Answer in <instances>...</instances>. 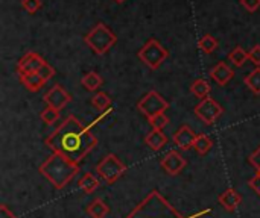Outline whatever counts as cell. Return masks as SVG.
<instances>
[{
    "label": "cell",
    "instance_id": "cell-3",
    "mask_svg": "<svg viewBox=\"0 0 260 218\" xmlns=\"http://www.w3.org/2000/svg\"><path fill=\"white\" fill-rule=\"evenodd\" d=\"M125 218H187L178 212L157 190L146 194V197L134 206Z\"/></svg>",
    "mask_w": 260,
    "mask_h": 218
},
{
    "label": "cell",
    "instance_id": "cell-32",
    "mask_svg": "<svg viewBox=\"0 0 260 218\" xmlns=\"http://www.w3.org/2000/svg\"><path fill=\"white\" fill-rule=\"evenodd\" d=\"M241 5H242L248 12H256L260 8V0H241Z\"/></svg>",
    "mask_w": 260,
    "mask_h": 218
},
{
    "label": "cell",
    "instance_id": "cell-12",
    "mask_svg": "<svg viewBox=\"0 0 260 218\" xmlns=\"http://www.w3.org/2000/svg\"><path fill=\"white\" fill-rule=\"evenodd\" d=\"M174 143L181 149V150H190L193 149V144H195V140H197V135L195 132L190 129V126L187 124H183L175 134H174Z\"/></svg>",
    "mask_w": 260,
    "mask_h": 218
},
{
    "label": "cell",
    "instance_id": "cell-15",
    "mask_svg": "<svg viewBox=\"0 0 260 218\" xmlns=\"http://www.w3.org/2000/svg\"><path fill=\"white\" fill-rule=\"evenodd\" d=\"M168 143V137L161 132V130H157V129H152L149 134H146L145 137V144L152 149L154 152H158L161 150Z\"/></svg>",
    "mask_w": 260,
    "mask_h": 218
},
{
    "label": "cell",
    "instance_id": "cell-9",
    "mask_svg": "<svg viewBox=\"0 0 260 218\" xmlns=\"http://www.w3.org/2000/svg\"><path fill=\"white\" fill-rule=\"evenodd\" d=\"M43 100H44V103H46L47 106L61 111L67 103H70L72 97H70V94H69L61 85H53V86L44 94Z\"/></svg>",
    "mask_w": 260,
    "mask_h": 218
},
{
    "label": "cell",
    "instance_id": "cell-35",
    "mask_svg": "<svg viewBox=\"0 0 260 218\" xmlns=\"http://www.w3.org/2000/svg\"><path fill=\"white\" fill-rule=\"evenodd\" d=\"M114 2H117V3H123L125 0H114Z\"/></svg>",
    "mask_w": 260,
    "mask_h": 218
},
{
    "label": "cell",
    "instance_id": "cell-5",
    "mask_svg": "<svg viewBox=\"0 0 260 218\" xmlns=\"http://www.w3.org/2000/svg\"><path fill=\"white\" fill-rule=\"evenodd\" d=\"M96 171L107 182V185H113L117 182L119 178H122L125 175L126 165L116 155L110 153L96 165Z\"/></svg>",
    "mask_w": 260,
    "mask_h": 218
},
{
    "label": "cell",
    "instance_id": "cell-11",
    "mask_svg": "<svg viewBox=\"0 0 260 218\" xmlns=\"http://www.w3.org/2000/svg\"><path fill=\"white\" fill-rule=\"evenodd\" d=\"M46 64V61L35 52H27L17 64V71L18 74H26V73H38L40 68Z\"/></svg>",
    "mask_w": 260,
    "mask_h": 218
},
{
    "label": "cell",
    "instance_id": "cell-23",
    "mask_svg": "<svg viewBox=\"0 0 260 218\" xmlns=\"http://www.w3.org/2000/svg\"><path fill=\"white\" fill-rule=\"evenodd\" d=\"M229 59L236 65V67H242L247 61H250V55L248 52H245L242 47H235L230 53H229Z\"/></svg>",
    "mask_w": 260,
    "mask_h": 218
},
{
    "label": "cell",
    "instance_id": "cell-13",
    "mask_svg": "<svg viewBox=\"0 0 260 218\" xmlns=\"http://www.w3.org/2000/svg\"><path fill=\"white\" fill-rule=\"evenodd\" d=\"M210 77L221 86L227 85L233 77H235V71L224 62L221 61L219 64H216L212 70H210Z\"/></svg>",
    "mask_w": 260,
    "mask_h": 218
},
{
    "label": "cell",
    "instance_id": "cell-34",
    "mask_svg": "<svg viewBox=\"0 0 260 218\" xmlns=\"http://www.w3.org/2000/svg\"><path fill=\"white\" fill-rule=\"evenodd\" d=\"M0 218H17V217H15V214H12V212L8 209V206H6V205H2V206H0Z\"/></svg>",
    "mask_w": 260,
    "mask_h": 218
},
{
    "label": "cell",
    "instance_id": "cell-10",
    "mask_svg": "<svg viewBox=\"0 0 260 218\" xmlns=\"http://www.w3.org/2000/svg\"><path fill=\"white\" fill-rule=\"evenodd\" d=\"M160 165H161V168H163L168 175L177 176V175H180V173L186 168L187 161H186L178 152L171 150V152H168V153L161 158Z\"/></svg>",
    "mask_w": 260,
    "mask_h": 218
},
{
    "label": "cell",
    "instance_id": "cell-2",
    "mask_svg": "<svg viewBox=\"0 0 260 218\" xmlns=\"http://www.w3.org/2000/svg\"><path fill=\"white\" fill-rule=\"evenodd\" d=\"M38 171L56 190L66 188L79 173V165L59 153H52L40 167Z\"/></svg>",
    "mask_w": 260,
    "mask_h": 218
},
{
    "label": "cell",
    "instance_id": "cell-31",
    "mask_svg": "<svg viewBox=\"0 0 260 218\" xmlns=\"http://www.w3.org/2000/svg\"><path fill=\"white\" fill-rule=\"evenodd\" d=\"M248 55H250V61L256 65V67H260V46L259 44H256L250 52H248Z\"/></svg>",
    "mask_w": 260,
    "mask_h": 218
},
{
    "label": "cell",
    "instance_id": "cell-24",
    "mask_svg": "<svg viewBox=\"0 0 260 218\" xmlns=\"http://www.w3.org/2000/svg\"><path fill=\"white\" fill-rule=\"evenodd\" d=\"M245 85L256 94L260 96V67H256L245 79H244Z\"/></svg>",
    "mask_w": 260,
    "mask_h": 218
},
{
    "label": "cell",
    "instance_id": "cell-17",
    "mask_svg": "<svg viewBox=\"0 0 260 218\" xmlns=\"http://www.w3.org/2000/svg\"><path fill=\"white\" fill-rule=\"evenodd\" d=\"M110 212V206L102 199H94L87 206V214L91 218H105Z\"/></svg>",
    "mask_w": 260,
    "mask_h": 218
},
{
    "label": "cell",
    "instance_id": "cell-22",
    "mask_svg": "<svg viewBox=\"0 0 260 218\" xmlns=\"http://www.w3.org/2000/svg\"><path fill=\"white\" fill-rule=\"evenodd\" d=\"M218 39L213 36V35H210V33H206L200 41H198V49L203 52V53H206V55H210V53H213L216 49H218Z\"/></svg>",
    "mask_w": 260,
    "mask_h": 218
},
{
    "label": "cell",
    "instance_id": "cell-33",
    "mask_svg": "<svg viewBox=\"0 0 260 218\" xmlns=\"http://www.w3.org/2000/svg\"><path fill=\"white\" fill-rule=\"evenodd\" d=\"M248 185H250V188L257 194L260 197V171L259 173H256V176L254 178H251L250 179V182H248Z\"/></svg>",
    "mask_w": 260,
    "mask_h": 218
},
{
    "label": "cell",
    "instance_id": "cell-16",
    "mask_svg": "<svg viewBox=\"0 0 260 218\" xmlns=\"http://www.w3.org/2000/svg\"><path fill=\"white\" fill-rule=\"evenodd\" d=\"M20 80L24 85L26 90H29L30 93H37L38 90L43 88V85L46 83V80L40 76V73H26V74H20Z\"/></svg>",
    "mask_w": 260,
    "mask_h": 218
},
{
    "label": "cell",
    "instance_id": "cell-21",
    "mask_svg": "<svg viewBox=\"0 0 260 218\" xmlns=\"http://www.w3.org/2000/svg\"><path fill=\"white\" fill-rule=\"evenodd\" d=\"M212 147H213V141H212V138H210L209 135H206V134H200V135H197V140H195L193 149H195L201 156L207 155V153L212 150Z\"/></svg>",
    "mask_w": 260,
    "mask_h": 218
},
{
    "label": "cell",
    "instance_id": "cell-6",
    "mask_svg": "<svg viewBox=\"0 0 260 218\" xmlns=\"http://www.w3.org/2000/svg\"><path fill=\"white\" fill-rule=\"evenodd\" d=\"M169 56V52L154 38H151L140 50H139V58L140 61L148 65L151 70H157Z\"/></svg>",
    "mask_w": 260,
    "mask_h": 218
},
{
    "label": "cell",
    "instance_id": "cell-7",
    "mask_svg": "<svg viewBox=\"0 0 260 218\" xmlns=\"http://www.w3.org/2000/svg\"><path fill=\"white\" fill-rule=\"evenodd\" d=\"M169 108V103L168 100L158 94L157 91H149L146 93L137 103V109L146 117V118H151V117H155V115H160V114H165L166 109Z\"/></svg>",
    "mask_w": 260,
    "mask_h": 218
},
{
    "label": "cell",
    "instance_id": "cell-29",
    "mask_svg": "<svg viewBox=\"0 0 260 218\" xmlns=\"http://www.w3.org/2000/svg\"><path fill=\"white\" fill-rule=\"evenodd\" d=\"M38 73H40V76H41L46 82H49V79H52V77L55 76V68L46 62V64L40 68V71H38Z\"/></svg>",
    "mask_w": 260,
    "mask_h": 218
},
{
    "label": "cell",
    "instance_id": "cell-27",
    "mask_svg": "<svg viewBox=\"0 0 260 218\" xmlns=\"http://www.w3.org/2000/svg\"><path fill=\"white\" fill-rule=\"evenodd\" d=\"M148 121L152 126V129H157V130H163L169 124V118L166 117V114H160V115L151 117V118H148Z\"/></svg>",
    "mask_w": 260,
    "mask_h": 218
},
{
    "label": "cell",
    "instance_id": "cell-26",
    "mask_svg": "<svg viewBox=\"0 0 260 218\" xmlns=\"http://www.w3.org/2000/svg\"><path fill=\"white\" fill-rule=\"evenodd\" d=\"M40 118H41L46 124H53V123L58 121V118H59V111H58V109H53V108H50V106H47L46 109L41 111Z\"/></svg>",
    "mask_w": 260,
    "mask_h": 218
},
{
    "label": "cell",
    "instance_id": "cell-25",
    "mask_svg": "<svg viewBox=\"0 0 260 218\" xmlns=\"http://www.w3.org/2000/svg\"><path fill=\"white\" fill-rule=\"evenodd\" d=\"M91 105H93V108L104 111L111 105V99L107 93H98L91 97Z\"/></svg>",
    "mask_w": 260,
    "mask_h": 218
},
{
    "label": "cell",
    "instance_id": "cell-19",
    "mask_svg": "<svg viewBox=\"0 0 260 218\" xmlns=\"http://www.w3.org/2000/svg\"><path fill=\"white\" fill-rule=\"evenodd\" d=\"M210 91H212V86H210V83H209L206 79H198V80H195V82L190 85V93H192L195 97L201 99V100L206 99V97H209Z\"/></svg>",
    "mask_w": 260,
    "mask_h": 218
},
{
    "label": "cell",
    "instance_id": "cell-20",
    "mask_svg": "<svg viewBox=\"0 0 260 218\" xmlns=\"http://www.w3.org/2000/svg\"><path fill=\"white\" fill-rule=\"evenodd\" d=\"M81 83H82V86H84L87 91H96L99 86H102L104 79H102L96 71H90V73H87V74L81 79Z\"/></svg>",
    "mask_w": 260,
    "mask_h": 218
},
{
    "label": "cell",
    "instance_id": "cell-4",
    "mask_svg": "<svg viewBox=\"0 0 260 218\" xmlns=\"http://www.w3.org/2000/svg\"><path fill=\"white\" fill-rule=\"evenodd\" d=\"M84 42L96 53V55H105L116 42H117V36L116 33L107 27L104 23H98L85 36H84Z\"/></svg>",
    "mask_w": 260,
    "mask_h": 218
},
{
    "label": "cell",
    "instance_id": "cell-1",
    "mask_svg": "<svg viewBox=\"0 0 260 218\" xmlns=\"http://www.w3.org/2000/svg\"><path fill=\"white\" fill-rule=\"evenodd\" d=\"M44 143L53 153H59L79 164L98 146V138L78 117L69 115Z\"/></svg>",
    "mask_w": 260,
    "mask_h": 218
},
{
    "label": "cell",
    "instance_id": "cell-8",
    "mask_svg": "<svg viewBox=\"0 0 260 218\" xmlns=\"http://www.w3.org/2000/svg\"><path fill=\"white\" fill-rule=\"evenodd\" d=\"M195 115L206 124H213L224 112L222 106L212 97L203 99L197 106H195Z\"/></svg>",
    "mask_w": 260,
    "mask_h": 218
},
{
    "label": "cell",
    "instance_id": "cell-18",
    "mask_svg": "<svg viewBox=\"0 0 260 218\" xmlns=\"http://www.w3.org/2000/svg\"><path fill=\"white\" fill-rule=\"evenodd\" d=\"M78 187L85 193V194H93L98 188H99V179L93 175V173H85L79 182Z\"/></svg>",
    "mask_w": 260,
    "mask_h": 218
},
{
    "label": "cell",
    "instance_id": "cell-28",
    "mask_svg": "<svg viewBox=\"0 0 260 218\" xmlns=\"http://www.w3.org/2000/svg\"><path fill=\"white\" fill-rule=\"evenodd\" d=\"M21 6L26 12L35 14L41 8V0H21Z\"/></svg>",
    "mask_w": 260,
    "mask_h": 218
},
{
    "label": "cell",
    "instance_id": "cell-14",
    "mask_svg": "<svg viewBox=\"0 0 260 218\" xmlns=\"http://www.w3.org/2000/svg\"><path fill=\"white\" fill-rule=\"evenodd\" d=\"M218 202H219V205H221L225 211L233 212V211H236V208L241 205L242 197H241V194H239L236 190L229 188V190H225L222 194H219Z\"/></svg>",
    "mask_w": 260,
    "mask_h": 218
},
{
    "label": "cell",
    "instance_id": "cell-30",
    "mask_svg": "<svg viewBox=\"0 0 260 218\" xmlns=\"http://www.w3.org/2000/svg\"><path fill=\"white\" fill-rule=\"evenodd\" d=\"M248 162H250V165L259 173L260 171V146L250 155V158H248Z\"/></svg>",
    "mask_w": 260,
    "mask_h": 218
}]
</instances>
